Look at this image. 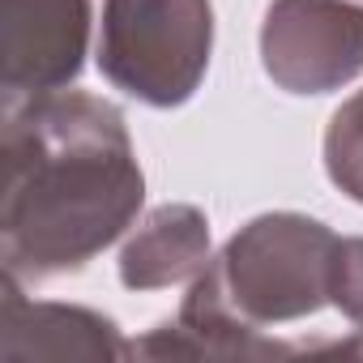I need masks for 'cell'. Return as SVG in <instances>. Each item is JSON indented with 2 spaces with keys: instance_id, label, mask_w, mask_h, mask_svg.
Listing matches in <instances>:
<instances>
[{
  "instance_id": "6da1fadb",
  "label": "cell",
  "mask_w": 363,
  "mask_h": 363,
  "mask_svg": "<svg viewBox=\"0 0 363 363\" xmlns=\"http://www.w3.org/2000/svg\"><path fill=\"white\" fill-rule=\"evenodd\" d=\"M145 171L116 103L56 90L5 107V278L39 286L86 269L128 235Z\"/></svg>"
},
{
  "instance_id": "7a4b0ae2",
  "label": "cell",
  "mask_w": 363,
  "mask_h": 363,
  "mask_svg": "<svg viewBox=\"0 0 363 363\" xmlns=\"http://www.w3.org/2000/svg\"><path fill=\"white\" fill-rule=\"evenodd\" d=\"M337 231L299 210L248 218L189 282L184 303L227 316L244 329L274 333L329 308Z\"/></svg>"
},
{
  "instance_id": "3957f363",
  "label": "cell",
  "mask_w": 363,
  "mask_h": 363,
  "mask_svg": "<svg viewBox=\"0 0 363 363\" xmlns=\"http://www.w3.org/2000/svg\"><path fill=\"white\" fill-rule=\"evenodd\" d=\"M214 56L210 0H103L94 60L111 90L145 107H184Z\"/></svg>"
},
{
  "instance_id": "277c9868",
  "label": "cell",
  "mask_w": 363,
  "mask_h": 363,
  "mask_svg": "<svg viewBox=\"0 0 363 363\" xmlns=\"http://www.w3.org/2000/svg\"><path fill=\"white\" fill-rule=\"evenodd\" d=\"M261 69L295 99L350 86L363 73V5L354 0H269L261 18Z\"/></svg>"
},
{
  "instance_id": "5b68a950",
  "label": "cell",
  "mask_w": 363,
  "mask_h": 363,
  "mask_svg": "<svg viewBox=\"0 0 363 363\" xmlns=\"http://www.w3.org/2000/svg\"><path fill=\"white\" fill-rule=\"evenodd\" d=\"M90 0H0L5 107L69 90L90 56Z\"/></svg>"
},
{
  "instance_id": "8992f818",
  "label": "cell",
  "mask_w": 363,
  "mask_h": 363,
  "mask_svg": "<svg viewBox=\"0 0 363 363\" xmlns=\"http://www.w3.org/2000/svg\"><path fill=\"white\" fill-rule=\"evenodd\" d=\"M18 278H0V354L5 359H133L120 325L94 308L35 299Z\"/></svg>"
},
{
  "instance_id": "52a82bcc",
  "label": "cell",
  "mask_w": 363,
  "mask_h": 363,
  "mask_svg": "<svg viewBox=\"0 0 363 363\" xmlns=\"http://www.w3.org/2000/svg\"><path fill=\"white\" fill-rule=\"evenodd\" d=\"M210 257L214 244L206 210L189 201H167L128 227L116 274L124 291H167V286H189L210 265Z\"/></svg>"
},
{
  "instance_id": "ba28073f",
  "label": "cell",
  "mask_w": 363,
  "mask_h": 363,
  "mask_svg": "<svg viewBox=\"0 0 363 363\" xmlns=\"http://www.w3.org/2000/svg\"><path fill=\"white\" fill-rule=\"evenodd\" d=\"M325 175L337 193H346L354 206H363V90H354L325 124L320 141Z\"/></svg>"
},
{
  "instance_id": "9c48e42d",
  "label": "cell",
  "mask_w": 363,
  "mask_h": 363,
  "mask_svg": "<svg viewBox=\"0 0 363 363\" xmlns=\"http://www.w3.org/2000/svg\"><path fill=\"white\" fill-rule=\"evenodd\" d=\"M329 308H337L354 329H363V235H337L333 274H329Z\"/></svg>"
},
{
  "instance_id": "30bf717a",
  "label": "cell",
  "mask_w": 363,
  "mask_h": 363,
  "mask_svg": "<svg viewBox=\"0 0 363 363\" xmlns=\"http://www.w3.org/2000/svg\"><path fill=\"white\" fill-rule=\"evenodd\" d=\"M316 350H333V354H363V329H350V337H337V342L308 346L303 354H316Z\"/></svg>"
}]
</instances>
